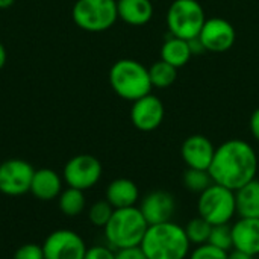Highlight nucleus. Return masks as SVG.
Segmentation results:
<instances>
[{
	"label": "nucleus",
	"mask_w": 259,
	"mask_h": 259,
	"mask_svg": "<svg viewBox=\"0 0 259 259\" xmlns=\"http://www.w3.org/2000/svg\"><path fill=\"white\" fill-rule=\"evenodd\" d=\"M234 249L252 256L259 255V219L240 217L232 226Z\"/></svg>",
	"instance_id": "2eb2a0df"
},
{
	"label": "nucleus",
	"mask_w": 259,
	"mask_h": 259,
	"mask_svg": "<svg viewBox=\"0 0 259 259\" xmlns=\"http://www.w3.org/2000/svg\"><path fill=\"white\" fill-rule=\"evenodd\" d=\"M211 229H212V226L202 217H196V219L190 220L188 225L185 226V232H187V237H188L191 246L193 244L194 246L206 244L209 240V235H211Z\"/></svg>",
	"instance_id": "b1692460"
},
{
	"label": "nucleus",
	"mask_w": 259,
	"mask_h": 259,
	"mask_svg": "<svg viewBox=\"0 0 259 259\" xmlns=\"http://www.w3.org/2000/svg\"><path fill=\"white\" fill-rule=\"evenodd\" d=\"M109 83L112 90L124 100L135 102L152 91L149 68L135 59H120L109 71Z\"/></svg>",
	"instance_id": "20e7f679"
},
{
	"label": "nucleus",
	"mask_w": 259,
	"mask_h": 259,
	"mask_svg": "<svg viewBox=\"0 0 259 259\" xmlns=\"http://www.w3.org/2000/svg\"><path fill=\"white\" fill-rule=\"evenodd\" d=\"M33 167L23 159H8L0 164V193L21 196L30 193Z\"/></svg>",
	"instance_id": "9d476101"
},
{
	"label": "nucleus",
	"mask_w": 259,
	"mask_h": 259,
	"mask_svg": "<svg viewBox=\"0 0 259 259\" xmlns=\"http://www.w3.org/2000/svg\"><path fill=\"white\" fill-rule=\"evenodd\" d=\"M197 211L199 217L206 220L211 226L229 225L237 214L235 191L223 185L212 184L199 194Z\"/></svg>",
	"instance_id": "39448f33"
},
{
	"label": "nucleus",
	"mask_w": 259,
	"mask_h": 259,
	"mask_svg": "<svg viewBox=\"0 0 259 259\" xmlns=\"http://www.w3.org/2000/svg\"><path fill=\"white\" fill-rule=\"evenodd\" d=\"M205 21V11L197 0H175L167 11L170 33L187 41L199 36Z\"/></svg>",
	"instance_id": "423d86ee"
},
{
	"label": "nucleus",
	"mask_w": 259,
	"mask_h": 259,
	"mask_svg": "<svg viewBox=\"0 0 259 259\" xmlns=\"http://www.w3.org/2000/svg\"><path fill=\"white\" fill-rule=\"evenodd\" d=\"M5 62H6V52H5V47L0 42V68L5 65Z\"/></svg>",
	"instance_id": "473e14b6"
},
{
	"label": "nucleus",
	"mask_w": 259,
	"mask_h": 259,
	"mask_svg": "<svg viewBox=\"0 0 259 259\" xmlns=\"http://www.w3.org/2000/svg\"><path fill=\"white\" fill-rule=\"evenodd\" d=\"M147 228L149 223L146 222L140 208L131 206L114 209V214L103 231L108 246L114 250H120L140 246Z\"/></svg>",
	"instance_id": "7ed1b4c3"
},
{
	"label": "nucleus",
	"mask_w": 259,
	"mask_h": 259,
	"mask_svg": "<svg viewBox=\"0 0 259 259\" xmlns=\"http://www.w3.org/2000/svg\"><path fill=\"white\" fill-rule=\"evenodd\" d=\"M149 76H150L152 87L164 90V88L171 87L176 82V79H178V68L161 59V61L155 62L149 68Z\"/></svg>",
	"instance_id": "4be33fe9"
},
{
	"label": "nucleus",
	"mask_w": 259,
	"mask_h": 259,
	"mask_svg": "<svg viewBox=\"0 0 259 259\" xmlns=\"http://www.w3.org/2000/svg\"><path fill=\"white\" fill-rule=\"evenodd\" d=\"M191 56H193V52L190 49V42L187 39H182L173 35L167 38L161 47V59L176 68L187 65Z\"/></svg>",
	"instance_id": "aec40b11"
},
{
	"label": "nucleus",
	"mask_w": 259,
	"mask_h": 259,
	"mask_svg": "<svg viewBox=\"0 0 259 259\" xmlns=\"http://www.w3.org/2000/svg\"><path fill=\"white\" fill-rule=\"evenodd\" d=\"M249 124H250V132H252L253 138H255L256 141H259V108H256V109L253 111Z\"/></svg>",
	"instance_id": "7c9ffc66"
},
{
	"label": "nucleus",
	"mask_w": 259,
	"mask_h": 259,
	"mask_svg": "<svg viewBox=\"0 0 259 259\" xmlns=\"http://www.w3.org/2000/svg\"><path fill=\"white\" fill-rule=\"evenodd\" d=\"M199 39L203 44L206 52L212 53H223L232 49L237 39L235 27L225 18L214 17L206 18L200 33Z\"/></svg>",
	"instance_id": "9b49d317"
},
{
	"label": "nucleus",
	"mask_w": 259,
	"mask_h": 259,
	"mask_svg": "<svg viewBox=\"0 0 259 259\" xmlns=\"http://www.w3.org/2000/svg\"><path fill=\"white\" fill-rule=\"evenodd\" d=\"M87 249L83 238L70 229L52 232L42 243L46 259H83Z\"/></svg>",
	"instance_id": "1a4fd4ad"
},
{
	"label": "nucleus",
	"mask_w": 259,
	"mask_h": 259,
	"mask_svg": "<svg viewBox=\"0 0 259 259\" xmlns=\"http://www.w3.org/2000/svg\"><path fill=\"white\" fill-rule=\"evenodd\" d=\"M237 214L244 219H259V181L253 179L235 191Z\"/></svg>",
	"instance_id": "6ab92c4d"
},
{
	"label": "nucleus",
	"mask_w": 259,
	"mask_h": 259,
	"mask_svg": "<svg viewBox=\"0 0 259 259\" xmlns=\"http://www.w3.org/2000/svg\"><path fill=\"white\" fill-rule=\"evenodd\" d=\"M209 244L231 252L234 249V238H232V226L229 225H219V226H212L211 229V235L208 240Z\"/></svg>",
	"instance_id": "a878e982"
},
{
	"label": "nucleus",
	"mask_w": 259,
	"mask_h": 259,
	"mask_svg": "<svg viewBox=\"0 0 259 259\" xmlns=\"http://www.w3.org/2000/svg\"><path fill=\"white\" fill-rule=\"evenodd\" d=\"M226 250H222L209 243L202 244V246H196L191 252L188 259H228Z\"/></svg>",
	"instance_id": "bb28decb"
},
{
	"label": "nucleus",
	"mask_w": 259,
	"mask_h": 259,
	"mask_svg": "<svg viewBox=\"0 0 259 259\" xmlns=\"http://www.w3.org/2000/svg\"><path fill=\"white\" fill-rule=\"evenodd\" d=\"M14 259H46V256H44L42 246L29 243V244H23L15 250Z\"/></svg>",
	"instance_id": "cd10ccee"
},
{
	"label": "nucleus",
	"mask_w": 259,
	"mask_h": 259,
	"mask_svg": "<svg viewBox=\"0 0 259 259\" xmlns=\"http://www.w3.org/2000/svg\"><path fill=\"white\" fill-rule=\"evenodd\" d=\"M12 3H14V0H0V9L9 8V6H11Z\"/></svg>",
	"instance_id": "72a5a7b5"
},
{
	"label": "nucleus",
	"mask_w": 259,
	"mask_h": 259,
	"mask_svg": "<svg viewBox=\"0 0 259 259\" xmlns=\"http://www.w3.org/2000/svg\"><path fill=\"white\" fill-rule=\"evenodd\" d=\"M140 211L149 226L171 222L176 211V199L165 190H155L144 196L140 203Z\"/></svg>",
	"instance_id": "ddd939ff"
},
{
	"label": "nucleus",
	"mask_w": 259,
	"mask_h": 259,
	"mask_svg": "<svg viewBox=\"0 0 259 259\" xmlns=\"http://www.w3.org/2000/svg\"><path fill=\"white\" fill-rule=\"evenodd\" d=\"M83 259H115V252L109 246H93L87 249Z\"/></svg>",
	"instance_id": "c85d7f7f"
},
{
	"label": "nucleus",
	"mask_w": 259,
	"mask_h": 259,
	"mask_svg": "<svg viewBox=\"0 0 259 259\" xmlns=\"http://www.w3.org/2000/svg\"><path fill=\"white\" fill-rule=\"evenodd\" d=\"M165 115L164 103L152 93L135 100L131 109V121L141 132H152L158 129Z\"/></svg>",
	"instance_id": "f8f14e48"
},
{
	"label": "nucleus",
	"mask_w": 259,
	"mask_h": 259,
	"mask_svg": "<svg viewBox=\"0 0 259 259\" xmlns=\"http://www.w3.org/2000/svg\"><path fill=\"white\" fill-rule=\"evenodd\" d=\"M30 193L42 202L53 200L62 193V179L52 168L35 170L30 185Z\"/></svg>",
	"instance_id": "dca6fc26"
},
{
	"label": "nucleus",
	"mask_w": 259,
	"mask_h": 259,
	"mask_svg": "<svg viewBox=\"0 0 259 259\" xmlns=\"http://www.w3.org/2000/svg\"><path fill=\"white\" fill-rule=\"evenodd\" d=\"M182 182L188 191L196 193V194L203 193L208 187H211L214 184L209 171L208 170H199V168L185 170L184 176H182Z\"/></svg>",
	"instance_id": "5701e85b"
},
{
	"label": "nucleus",
	"mask_w": 259,
	"mask_h": 259,
	"mask_svg": "<svg viewBox=\"0 0 259 259\" xmlns=\"http://www.w3.org/2000/svg\"><path fill=\"white\" fill-rule=\"evenodd\" d=\"M118 17L131 26H144L153 17L150 0H117Z\"/></svg>",
	"instance_id": "a211bd4d"
},
{
	"label": "nucleus",
	"mask_w": 259,
	"mask_h": 259,
	"mask_svg": "<svg viewBox=\"0 0 259 259\" xmlns=\"http://www.w3.org/2000/svg\"><path fill=\"white\" fill-rule=\"evenodd\" d=\"M228 259H255V256H252V255H249L246 252H241V250L234 249V250H231L228 253Z\"/></svg>",
	"instance_id": "2f4dec72"
},
{
	"label": "nucleus",
	"mask_w": 259,
	"mask_h": 259,
	"mask_svg": "<svg viewBox=\"0 0 259 259\" xmlns=\"http://www.w3.org/2000/svg\"><path fill=\"white\" fill-rule=\"evenodd\" d=\"M59 209L62 211L64 215L67 217H77L83 212L85 206H87V199L82 190L77 188H71L68 187L67 190H64L59 197Z\"/></svg>",
	"instance_id": "412c9836"
},
{
	"label": "nucleus",
	"mask_w": 259,
	"mask_h": 259,
	"mask_svg": "<svg viewBox=\"0 0 259 259\" xmlns=\"http://www.w3.org/2000/svg\"><path fill=\"white\" fill-rule=\"evenodd\" d=\"M102 164L93 155H77L64 167V181L68 187L87 191L102 178Z\"/></svg>",
	"instance_id": "6e6552de"
},
{
	"label": "nucleus",
	"mask_w": 259,
	"mask_h": 259,
	"mask_svg": "<svg viewBox=\"0 0 259 259\" xmlns=\"http://www.w3.org/2000/svg\"><path fill=\"white\" fill-rule=\"evenodd\" d=\"M140 247L149 259H187L191 252L185 228L175 222L150 225Z\"/></svg>",
	"instance_id": "f03ea898"
},
{
	"label": "nucleus",
	"mask_w": 259,
	"mask_h": 259,
	"mask_svg": "<svg viewBox=\"0 0 259 259\" xmlns=\"http://www.w3.org/2000/svg\"><path fill=\"white\" fill-rule=\"evenodd\" d=\"M112 214H114V208L106 199L105 200H97L90 206L88 220L96 228H105L108 225V222L111 220Z\"/></svg>",
	"instance_id": "393cba45"
},
{
	"label": "nucleus",
	"mask_w": 259,
	"mask_h": 259,
	"mask_svg": "<svg viewBox=\"0 0 259 259\" xmlns=\"http://www.w3.org/2000/svg\"><path fill=\"white\" fill-rule=\"evenodd\" d=\"M115 259H149L140 246L115 250Z\"/></svg>",
	"instance_id": "c756f323"
},
{
	"label": "nucleus",
	"mask_w": 259,
	"mask_h": 259,
	"mask_svg": "<svg viewBox=\"0 0 259 259\" xmlns=\"http://www.w3.org/2000/svg\"><path fill=\"white\" fill-rule=\"evenodd\" d=\"M258 165V155L255 149L247 141L235 138L215 147L214 159L208 171L214 184L237 191L256 179Z\"/></svg>",
	"instance_id": "f257e3e1"
},
{
	"label": "nucleus",
	"mask_w": 259,
	"mask_h": 259,
	"mask_svg": "<svg viewBox=\"0 0 259 259\" xmlns=\"http://www.w3.org/2000/svg\"><path fill=\"white\" fill-rule=\"evenodd\" d=\"M106 200L112 205L114 209L135 206L140 200V191L134 181L120 178L112 181L106 188Z\"/></svg>",
	"instance_id": "f3484780"
},
{
	"label": "nucleus",
	"mask_w": 259,
	"mask_h": 259,
	"mask_svg": "<svg viewBox=\"0 0 259 259\" xmlns=\"http://www.w3.org/2000/svg\"><path fill=\"white\" fill-rule=\"evenodd\" d=\"M215 147L209 138L205 135H191L188 137L181 147V156L188 168L208 170L214 159Z\"/></svg>",
	"instance_id": "4468645a"
},
{
	"label": "nucleus",
	"mask_w": 259,
	"mask_h": 259,
	"mask_svg": "<svg viewBox=\"0 0 259 259\" xmlns=\"http://www.w3.org/2000/svg\"><path fill=\"white\" fill-rule=\"evenodd\" d=\"M118 18L115 0H77L73 6L74 23L88 32H103Z\"/></svg>",
	"instance_id": "0eeeda50"
}]
</instances>
